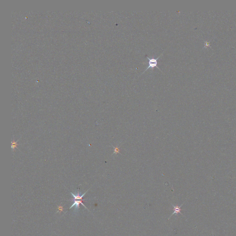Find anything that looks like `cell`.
Masks as SVG:
<instances>
[{"label":"cell","instance_id":"4","mask_svg":"<svg viewBox=\"0 0 236 236\" xmlns=\"http://www.w3.org/2000/svg\"><path fill=\"white\" fill-rule=\"evenodd\" d=\"M18 140H17V141L16 142H15L14 140H13V141H12V145H11V148L12 149H13V151H14L15 150V149H18Z\"/></svg>","mask_w":236,"mask_h":236},{"label":"cell","instance_id":"2","mask_svg":"<svg viewBox=\"0 0 236 236\" xmlns=\"http://www.w3.org/2000/svg\"><path fill=\"white\" fill-rule=\"evenodd\" d=\"M70 201H72V202H73V204L72 206L69 208V209H72V208H73L74 206H75V207H74V211L75 214H77V213H78V210H79V208H80V207H79V204H81L85 209H87L86 206L83 203H82V202L83 201L82 200H74L73 199H72Z\"/></svg>","mask_w":236,"mask_h":236},{"label":"cell","instance_id":"3","mask_svg":"<svg viewBox=\"0 0 236 236\" xmlns=\"http://www.w3.org/2000/svg\"><path fill=\"white\" fill-rule=\"evenodd\" d=\"M182 205L183 204H182L181 206H178V205H177V206H174L173 205H172V206H173V211H174V212L172 214L170 217L168 218V220H170V219L171 218L172 216L173 215H175V214L176 215H177L178 214H181V215H183V214H182L181 212V211L182 210L181 207Z\"/></svg>","mask_w":236,"mask_h":236},{"label":"cell","instance_id":"1","mask_svg":"<svg viewBox=\"0 0 236 236\" xmlns=\"http://www.w3.org/2000/svg\"><path fill=\"white\" fill-rule=\"evenodd\" d=\"M162 54H163V53H162L160 55H159V56L157 57V58H155L154 56H153L151 58H149V57L147 56V58H148V60H149V61L148 62V67H147V68L145 69V70H144V72L142 73V74L145 73V72L149 68H154V67H157V68H158L160 71H161V69H160V68H159L158 67H157V64H158L157 60L159 59V57H161V56L162 55Z\"/></svg>","mask_w":236,"mask_h":236}]
</instances>
